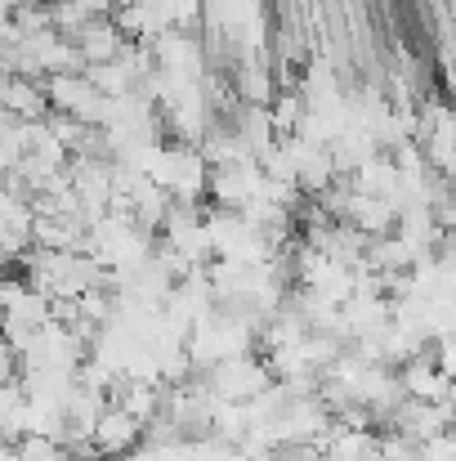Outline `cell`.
Segmentation results:
<instances>
[{
  "label": "cell",
  "instance_id": "1",
  "mask_svg": "<svg viewBox=\"0 0 456 461\" xmlns=\"http://www.w3.org/2000/svg\"><path fill=\"white\" fill-rule=\"evenodd\" d=\"M139 439H144V421L130 417L126 408L108 403L103 417H99V426H94V439H90V444H94L99 453H108V457H126Z\"/></svg>",
  "mask_w": 456,
  "mask_h": 461
}]
</instances>
